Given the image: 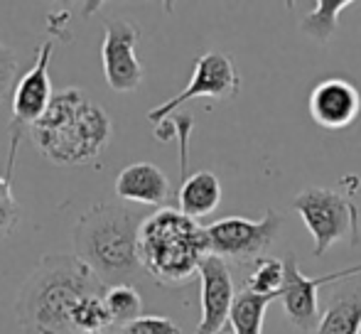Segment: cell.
I'll return each mask as SVG.
<instances>
[{
  "label": "cell",
  "mask_w": 361,
  "mask_h": 334,
  "mask_svg": "<svg viewBox=\"0 0 361 334\" xmlns=\"http://www.w3.org/2000/svg\"><path fill=\"white\" fill-rule=\"evenodd\" d=\"M30 130L42 158L72 167L101 158L114 135V120L84 91L64 89L54 94L49 109Z\"/></svg>",
  "instance_id": "2"
},
{
  "label": "cell",
  "mask_w": 361,
  "mask_h": 334,
  "mask_svg": "<svg viewBox=\"0 0 361 334\" xmlns=\"http://www.w3.org/2000/svg\"><path fill=\"white\" fill-rule=\"evenodd\" d=\"M20 74V59L8 44L0 42V104H3L8 96L15 94V82H18Z\"/></svg>",
  "instance_id": "22"
},
{
  "label": "cell",
  "mask_w": 361,
  "mask_h": 334,
  "mask_svg": "<svg viewBox=\"0 0 361 334\" xmlns=\"http://www.w3.org/2000/svg\"><path fill=\"white\" fill-rule=\"evenodd\" d=\"M283 285H286V261L263 256L253 263V271H251V276H248L246 290L256 292V295L281 297Z\"/></svg>",
  "instance_id": "19"
},
{
  "label": "cell",
  "mask_w": 361,
  "mask_h": 334,
  "mask_svg": "<svg viewBox=\"0 0 361 334\" xmlns=\"http://www.w3.org/2000/svg\"><path fill=\"white\" fill-rule=\"evenodd\" d=\"M172 194L167 175L152 163H133L116 177V197L123 202L162 206Z\"/></svg>",
  "instance_id": "13"
},
{
  "label": "cell",
  "mask_w": 361,
  "mask_h": 334,
  "mask_svg": "<svg viewBox=\"0 0 361 334\" xmlns=\"http://www.w3.org/2000/svg\"><path fill=\"white\" fill-rule=\"evenodd\" d=\"M104 292L101 278L76 253H47L25 280L15 312L25 334H76V305Z\"/></svg>",
  "instance_id": "1"
},
{
  "label": "cell",
  "mask_w": 361,
  "mask_h": 334,
  "mask_svg": "<svg viewBox=\"0 0 361 334\" xmlns=\"http://www.w3.org/2000/svg\"><path fill=\"white\" fill-rule=\"evenodd\" d=\"M72 325L76 334H96V332H104L109 330L111 315L106 310V302L104 295H89L76 305L74 317H72Z\"/></svg>",
  "instance_id": "20"
},
{
  "label": "cell",
  "mask_w": 361,
  "mask_h": 334,
  "mask_svg": "<svg viewBox=\"0 0 361 334\" xmlns=\"http://www.w3.org/2000/svg\"><path fill=\"white\" fill-rule=\"evenodd\" d=\"M238 91H241V77H238L231 57L224 52H207L195 62V72H192L190 84L177 96L167 99L165 104L147 111V120L155 125L162 123V120H167V116H172V111H177L182 104L197 99V96L233 99Z\"/></svg>",
  "instance_id": "7"
},
{
  "label": "cell",
  "mask_w": 361,
  "mask_h": 334,
  "mask_svg": "<svg viewBox=\"0 0 361 334\" xmlns=\"http://www.w3.org/2000/svg\"><path fill=\"white\" fill-rule=\"evenodd\" d=\"M219 202H221V182L209 170H200L185 177L177 192V209L195 221L216 211Z\"/></svg>",
  "instance_id": "14"
},
{
  "label": "cell",
  "mask_w": 361,
  "mask_h": 334,
  "mask_svg": "<svg viewBox=\"0 0 361 334\" xmlns=\"http://www.w3.org/2000/svg\"><path fill=\"white\" fill-rule=\"evenodd\" d=\"M104 302H106V310H109L114 325L123 327V325H128V322L143 317L140 315V312H143V297H140V292L135 290L130 283L106 287Z\"/></svg>",
  "instance_id": "18"
},
{
  "label": "cell",
  "mask_w": 361,
  "mask_h": 334,
  "mask_svg": "<svg viewBox=\"0 0 361 334\" xmlns=\"http://www.w3.org/2000/svg\"><path fill=\"white\" fill-rule=\"evenodd\" d=\"M13 163L15 160H8V172L0 177V236L13 234L23 216L20 204L13 197Z\"/></svg>",
  "instance_id": "21"
},
{
  "label": "cell",
  "mask_w": 361,
  "mask_h": 334,
  "mask_svg": "<svg viewBox=\"0 0 361 334\" xmlns=\"http://www.w3.org/2000/svg\"><path fill=\"white\" fill-rule=\"evenodd\" d=\"M145 216L121 204H96L74 226V253L106 287L123 285L140 271L138 234Z\"/></svg>",
  "instance_id": "3"
},
{
  "label": "cell",
  "mask_w": 361,
  "mask_h": 334,
  "mask_svg": "<svg viewBox=\"0 0 361 334\" xmlns=\"http://www.w3.org/2000/svg\"><path fill=\"white\" fill-rule=\"evenodd\" d=\"M352 0H319L314 3V8L310 13L302 15L300 20V30L310 37H314L317 42H329L332 35L337 32L339 25V13L344 8H349Z\"/></svg>",
  "instance_id": "17"
},
{
  "label": "cell",
  "mask_w": 361,
  "mask_h": 334,
  "mask_svg": "<svg viewBox=\"0 0 361 334\" xmlns=\"http://www.w3.org/2000/svg\"><path fill=\"white\" fill-rule=\"evenodd\" d=\"M52 42H44L35 59V67L18 82V89L13 94V138L10 145L18 148V140L25 128H32L44 111L49 109L54 94L49 82V59H52Z\"/></svg>",
  "instance_id": "10"
},
{
  "label": "cell",
  "mask_w": 361,
  "mask_h": 334,
  "mask_svg": "<svg viewBox=\"0 0 361 334\" xmlns=\"http://www.w3.org/2000/svg\"><path fill=\"white\" fill-rule=\"evenodd\" d=\"M293 209L312 236L314 256H324L339 241H349L352 246L359 244V206L352 197L324 187H310L295 197Z\"/></svg>",
  "instance_id": "5"
},
{
  "label": "cell",
  "mask_w": 361,
  "mask_h": 334,
  "mask_svg": "<svg viewBox=\"0 0 361 334\" xmlns=\"http://www.w3.org/2000/svg\"><path fill=\"white\" fill-rule=\"evenodd\" d=\"M283 261H286V285H283V290H281V300H283V307H286L288 320L302 332L317 330L319 320H322V317H319V302H317L319 287L329 285V283H334V280H347V278L361 276V266H352L339 273L307 278L300 271L293 253H288Z\"/></svg>",
  "instance_id": "9"
},
{
  "label": "cell",
  "mask_w": 361,
  "mask_h": 334,
  "mask_svg": "<svg viewBox=\"0 0 361 334\" xmlns=\"http://www.w3.org/2000/svg\"><path fill=\"white\" fill-rule=\"evenodd\" d=\"M204 229L212 256L233 263H256L278 239L283 229V216L276 209H266L263 219L226 216Z\"/></svg>",
  "instance_id": "6"
},
{
  "label": "cell",
  "mask_w": 361,
  "mask_h": 334,
  "mask_svg": "<svg viewBox=\"0 0 361 334\" xmlns=\"http://www.w3.org/2000/svg\"><path fill=\"white\" fill-rule=\"evenodd\" d=\"M202 280V320L195 334H219L228 327L233 310V300L238 292L233 290V278L228 263L219 256H207L200 268Z\"/></svg>",
  "instance_id": "11"
},
{
  "label": "cell",
  "mask_w": 361,
  "mask_h": 334,
  "mask_svg": "<svg viewBox=\"0 0 361 334\" xmlns=\"http://www.w3.org/2000/svg\"><path fill=\"white\" fill-rule=\"evenodd\" d=\"M278 300L273 295H256L251 290H241L233 300L231 310V325L233 334H263V317L271 302Z\"/></svg>",
  "instance_id": "16"
},
{
  "label": "cell",
  "mask_w": 361,
  "mask_h": 334,
  "mask_svg": "<svg viewBox=\"0 0 361 334\" xmlns=\"http://www.w3.org/2000/svg\"><path fill=\"white\" fill-rule=\"evenodd\" d=\"M140 30L128 20L106 23L104 42H101V64H104L106 84L118 94L135 91L143 84V64L138 59Z\"/></svg>",
  "instance_id": "8"
},
{
  "label": "cell",
  "mask_w": 361,
  "mask_h": 334,
  "mask_svg": "<svg viewBox=\"0 0 361 334\" xmlns=\"http://www.w3.org/2000/svg\"><path fill=\"white\" fill-rule=\"evenodd\" d=\"M96 334H116V332H111V330H104V332H96Z\"/></svg>",
  "instance_id": "25"
},
{
  "label": "cell",
  "mask_w": 361,
  "mask_h": 334,
  "mask_svg": "<svg viewBox=\"0 0 361 334\" xmlns=\"http://www.w3.org/2000/svg\"><path fill=\"white\" fill-rule=\"evenodd\" d=\"M219 334H233V330H231V325H228V327H224V330H221V332H219Z\"/></svg>",
  "instance_id": "24"
},
{
  "label": "cell",
  "mask_w": 361,
  "mask_h": 334,
  "mask_svg": "<svg viewBox=\"0 0 361 334\" xmlns=\"http://www.w3.org/2000/svg\"><path fill=\"white\" fill-rule=\"evenodd\" d=\"M361 113V94L347 79H324L310 94V116L319 128H349Z\"/></svg>",
  "instance_id": "12"
},
{
  "label": "cell",
  "mask_w": 361,
  "mask_h": 334,
  "mask_svg": "<svg viewBox=\"0 0 361 334\" xmlns=\"http://www.w3.org/2000/svg\"><path fill=\"white\" fill-rule=\"evenodd\" d=\"M209 256L207 229L180 209L162 206L145 216L138 234L140 268L160 285H185L200 276L202 261Z\"/></svg>",
  "instance_id": "4"
},
{
  "label": "cell",
  "mask_w": 361,
  "mask_h": 334,
  "mask_svg": "<svg viewBox=\"0 0 361 334\" xmlns=\"http://www.w3.org/2000/svg\"><path fill=\"white\" fill-rule=\"evenodd\" d=\"M116 334H182L180 327L170 320V317H157V315H143L138 320L123 325Z\"/></svg>",
  "instance_id": "23"
},
{
  "label": "cell",
  "mask_w": 361,
  "mask_h": 334,
  "mask_svg": "<svg viewBox=\"0 0 361 334\" xmlns=\"http://www.w3.org/2000/svg\"><path fill=\"white\" fill-rule=\"evenodd\" d=\"M317 334H361V285L334 287Z\"/></svg>",
  "instance_id": "15"
}]
</instances>
